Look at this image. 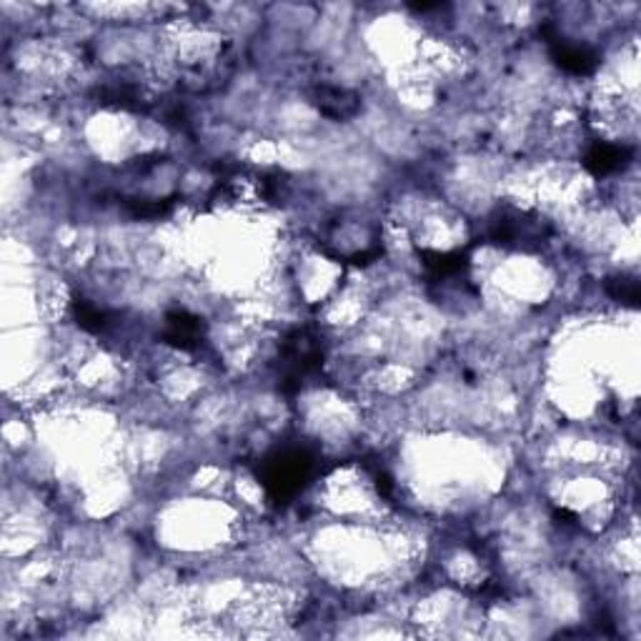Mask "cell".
Wrapping results in <instances>:
<instances>
[{
    "label": "cell",
    "mask_w": 641,
    "mask_h": 641,
    "mask_svg": "<svg viewBox=\"0 0 641 641\" xmlns=\"http://www.w3.org/2000/svg\"><path fill=\"white\" fill-rule=\"evenodd\" d=\"M311 462L301 451H291V454H281L274 458L266 472L268 491L281 499V496H291L301 489L306 474H309Z\"/></svg>",
    "instance_id": "1"
}]
</instances>
